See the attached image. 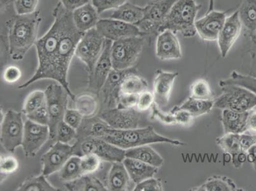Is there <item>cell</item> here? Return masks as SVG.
Listing matches in <instances>:
<instances>
[{
  "mask_svg": "<svg viewBox=\"0 0 256 191\" xmlns=\"http://www.w3.org/2000/svg\"><path fill=\"white\" fill-rule=\"evenodd\" d=\"M150 108V120H156L160 121L162 124L166 125L176 124L174 114L171 112H164L162 110V108L155 103H154Z\"/></svg>",
  "mask_w": 256,
  "mask_h": 191,
  "instance_id": "obj_43",
  "label": "cell"
},
{
  "mask_svg": "<svg viewBox=\"0 0 256 191\" xmlns=\"http://www.w3.org/2000/svg\"><path fill=\"white\" fill-rule=\"evenodd\" d=\"M96 29L104 38L112 42L128 37L143 36L136 24L111 18H100Z\"/></svg>",
  "mask_w": 256,
  "mask_h": 191,
  "instance_id": "obj_12",
  "label": "cell"
},
{
  "mask_svg": "<svg viewBox=\"0 0 256 191\" xmlns=\"http://www.w3.org/2000/svg\"><path fill=\"white\" fill-rule=\"evenodd\" d=\"M190 96L198 100H213L210 84L208 81L204 79H198L190 86Z\"/></svg>",
  "mask_w": 256,
  "mask_h": 191,
  "instance_id": "obj_39",
  "label": "cell"
},
{
  "mask_svg": "<svg viewBox=\"0 0 256 191\" xmlns=\"http://www.w3.org/2000/svg\"><path fill=\"white\" fill-rule=\"evenodd\" d=\"M193 191H242L236 184L227 176H213L198 187L190 188Z\"/></svg>",
  "mask_w": 256,
  "mask_h": 191,
  "instance_id": "obj_31",
  "label": "cell"
},
{
  "mask_svg": "<svg viewBox=\"0 0 256 191\" xmlns=\"http://www.w3.org/2000/svg\"><path fill=\"white\" fill-rule=\"evenodd\" d=\"M113 42L106 39L104 50L98 60L92 74L89 76V88L100 94L102 87L112 70L113 64L111 59V46Z\"/></svg>",
  "mask_w": 256,
  "mask_h": 191,
  "instance_id": "obj_17",
  "label": "cell"
},
{
  "mask_svg": "<svg viewBox=\"0 0 256 191\" xmlns=\"http://www.w3.org/2000/svg\"><path fill=\"white\" fill-rule=\"evenodd\" d=\"M112 10L108 18L130 24H136L145 17V8L127 2Z\"/></svg>",
  "mask_w": 256,
  "mask_h": 191,
  "instance_id": "obj_28",
  "label": "cell"
},
{
  "mask_svg": "<svg viewBox=\"0 0 256 191\" xmlns=\"http://www.w3.org/2000/svg\"><path fill=\"white\" fill-rule=\"evenodd\" d=\"M248 112H238L230 110H222L221 122L225 134H242L246 131Z\"/></svg>",
  "mask_w": 256,
  "mask_h": 191,
  "instance_id": "obj_25",
  "label": "cell"
},
{
  "mask_svg": "<svg viewBox=\"0 0 256 191\" xmlns=\"http://www.w3.org/2000/svg\"><path fill=\"white\" fill-rule=\"evenodd\" d=\"M202 4L195 0H178L171 9L159 29V34L170 30L186 38H192L197 34L195 22Z\"/></svg>",
  "mask_w": 256,
  "mask_h": 191,
  "instance_id": "obj_4",
  "label": "cell"
},
{
  "mask_svg": "<svg viewBox=\"0 0 256 191\" xmlns=\"http://www.w3.org/2000/svg\"><path fill=\"white\" fill-rule=\"evenodd\" d=\"M242 25L238 10L226 18L224 24L218 34V42L221 56L225 58L240 36Z\"/></svg>",
  "mask_w": 256,
  "mask_h": 191,
  "instance_id": "obj_18",
  "label": "cell"
},
{
  "mask_svg": "<svg viewBox=\"0 0 256 191\" xmlns=\"http://www.w3.org/2000/svg\"><path fill=\"white\" fill-rule=\"evenodd\" d=\"M39 0H16L14 3L17 15H29L37 11Z\"/></svg>",
  "mask_w": 256,
  "mask_h": 191,
  "instance_id": "obj_44",
  "label": "cell"
},
{
  "mask_svg": "<svg viewBox=\"0 0 256 191\" xmlns=\"http://www.w3.org/2000/svg\"><path fill=\"white\" fill-rule=\"evenodd\" d=\"M74 146L56 142L50 150L41 158L43 166L42 174L46 176L59 172L70 158L74 156Z\"/></svg>",
  "mask_w": 256,
  "mask_h": 191,
  "instance_id": "obj_13",
  "label": "cell"
},
{
  "mask_svg": "<svg viewBox=\"0 0 256 191\" xmlns=\"http://www.w3.org/2000/svg\"><path fill=\"white\" fill-rule=\"evenodd\" d=\"M148 83L138 74H128L122 80L120 87L121 94H137L148 90Z\"/></svg>",
  "mask_w": 256,
  "mask_h": 191,
  "instance_id": "obj_34",
  "label": "cell"
},
{
  "mask_svg": "<svg viewBox=\"0 0 256 191\" xmlns=\"http://www.w3.org/2000/svg\"><path fill=\"white\" fill-rule=\"evenodd\" d=\"M90 0H60L62 6L72 12L80 6L90 3Z\"/></svg>",
  "mask_w": 256,
  "mask_h": 191,
  "instance_id": "obj_56",
  "label": "cell"
},
{
  "mask_svg": "<svg viewBox=\"0 0 256 191\" xmlns=\"http://www.w3.org/2000/svg\"><path fill=\"white\" fill-rule=\"evenodd\" d=\"M122 162L134 185L152 178L159 170L158 168L132 158H126Z\"/></svg>",
  "mask_w": 256,
  "mask_h": 191,
  "instance_id": "obj_23",
  "label": "cell"
},
{
  "mask_svg": "<svg viewBox=\"0 0 256 191\" xmlns=\"http://www.w3.org/2000/svg\"><path fill=\"white\" fill-rule=\"evenodd\" d=\"M106 40L95 28L84 32L76 46L75 56L85 64L90 76L104 50Z\"/></svg>",
  "mask_w": 256,
  "mask_h": 191,
  "instance_id": "obj_9",
  "label": "cell"
},
{
  "mask_svg": "<svg viewBox=\"0 0 256 191\" xmlns=\"http://www.w3.org/2000/svg\"><path fill=\"white\" fill-rule=\"evenodd\" d=\"M144 37L158 36L160 26L148 18H144L136 24Z\"/></svg>",
  "mask_w": 256,
  "mask_h": 191,
  "instance_id": "obj_45",
  "label": "cell"
},
{
  "mask_svg": "<svg viewBox=\"0 0 256 191\" xmlns=\"http://www.w3.org/2000/svg\"><path fill=\"white\" fill-rule=\"evenodd\" d=\"M138 98V95L137 94H125L120 93L116 107L126 109L136 108Z\"/></svg>",
  "mask_w": 256,
  "mask_h": 191,
  "instance_id": "obj_52",
  "label": "cell"
},
{
  "mask_svg": "<svg viewBox=\"0 0 256 191\" xmlns=\"http://www.w3.org/2000/svg\"><path fill=\"white\" fill-rule=\"evenodd\" d=\"M80 162V156H72L60 170V180L62 182L66 183L76 180L82 176Z\"/></svg>",
  "mask_w": 256,
  "mask_h": 191,
  "instance_id": "obj_35",
  "label": "cell"
},
{
  "mask_svg": "<svg viewBox=\"0 0 256 191\" xmlns=\"http://www.w3.org/2000/svg\"><path fill=\"white\" fill-rule=\"evenodd\" d=\"M156 55L160 60H179L182 58L180 44L176 34L166 30L158 34Z\"/></svg>",
  "mask_w": 256,
  "mask_h": 191,
  "instance_id": "obj_20",
  "label": "cell"
},
{
  "mask_svg": "<svg viewBox=\"0 0 256 191\" xmlns=\"http://www.w3.org/2000/svg\"><path fill=\"white\" fill-rule=\"evenodd\" d=\"M24 124L22 114L12 110L6 112L1 120L0 141L6 151L14 152L16 148L22 146Z\"/></svg>",
  "mask_w": 256,
  "mask_h": 191,
  "instance_id": "obj_10",
  "label": "cell"
},
{
  "mask_svg": "<svg viewBox=\"0 0 256 191\" xmlns=\"http://www.w3.org/2000/svg\"><path fill=\"white\" fill-rule=\"evenodd\" d=\"M248 36L250 45H249L246 53L249 54L250 60V74H249L256 78V32Z\"/></svg>",
  "mask_w": 256,
  "mask_h": 191,
  "instance_id": "obj_51",
  "label": "cell"
},
{
  "mask_svg": "<svg viewBox=\"0 0 256 191\" xmlns=\"http://www.w3.org/2000/svg\"><path fill=\"white\" fill-rule=\"evenodd\" d=\"M154 103L153 92L146 90L138 95L136 108L139 112H144L151 108Z\"/></svg>",
  "mask_w": 256,
  "mask_h": 191,
  "instance_id": "obj_50",
  "label": "cell"
},
{
  "mask_svg": "<svg viewBox=\"0 0 256 191\" xmlns=\"http://www.w3.org/2000/svg\"><path fill=\"white\" fill-rule=\"evenodd\" d=\"M146 43L143 36H132L113 42L111 59L113 68L127 70L134 67Z\"/></svg>",
  "mask_w": 256,
  "mask_h": 191,
  "instance_id": "obj_6",
  "label": "cell"
},
{
  "mask_svg": "<svg viewBox=\"0 0 256 191\" xmlns=\"http://www.w3.org/2000/svg\"><path fill=\"white\" fill-rule=\"evenodd\" d=\"M214 0H209V6L208 11L206 12L207 13L210 12L211 11L214 10Z\"/></svg>",
  "mask_w": 256,
  "mask_h": 191,
  "instance_id": "obj_60",
  "label": "cell"
},
{
  "mask_svg": "<svg viewBox=\"0 0 256 191\" xmlns=\"http://www.w3.org/2000/svg\"><path fill=\"white\" fill-rule=\"evenodd\" d=\"M16 0H1L0 4H1V12H4L8 10V8L12 4L14 3Z\"/></svg>",
  "mask_w": 256,
  "mask_h": 191,
  "instance_id": "obj_59",
  "label": "cell"
},
{
  "mask_svg": "<svg viewBox=\"0 0 256 191\" xmlns=\"http://www.w3.org/2000/svg\"><path fill=\"white\" fill-rule=\"evenodd\" d=\"M214 104V100H202L190 96L180 106H174L172 110H185L197 118L210 112Z\"/></svg>",
  "mask_w": 256,
  "mask_h": 191,
  "instance_id": "obj_32",
  "label": "cell"
},
{
  "mask_svg": "<svg viewBox=\"0 0 256 191\" xmlns=\"http://www.w3.org/2000/svg\"><path fill=\"white\" fill-rule=\"evenodd\" d=\"M132 190L162 191L164 190V187H162V180L152 177V178L146 179V180L136 184Z\"/></svg>",
  "mask_w": 256,
  "mask_h": 191,
  "instance_id": "obj_47",
  "label": "cell"
},
{
  "mask_svg": "<svg viewBox=\"0 0 256 191\" xmlns=\"http://www.w3.org/2000/svg\"><path fill=\"white\" fill-rule=\"evenodd\" d=\"M248 162L252 165L254 170L256 173V145L251 146L246 152Z\"/></svg>",
  "mask_w": 256,
  "mask_h": 191,
  "instance_id": "obj_58",
  "label": "cell"
},
{
  "mask_svg": "<svg viewBox=\"0 0 256 191\" xmlns=\"http://www.w3.org/2000/svg\"><path fill=\"white\" fill-rule=\"evenodd\" d=\"M240 144L244 152L248 150L251 146L256 145V134H246V132L238 134Z\"/></svg>",
  "mask_w": 256,
  "mask_h": 191,
  "instance_id": "obj_55",
  "label": "cell"
},
{
  "mask_svg": "<svg viewBox=\"0 0 256 191\" xmlns=\"http://www.w3.org/2000/svg\"><path fill=\"white\" fill-rule=\"evenodd\" d=\"M26 116L28 120L38 123V124L48 126V123H50V116H48V107H46V104H44L43 106L40 107L39 108L34 111V112L28 114Z\"/></svg>",
  "mask_w": 256,
  "mask_h": 191,
  "instance_id": "obj_48",
  "label": "cell"
},
{
  "mask_svg": "<svg viewBox=\"0 0 256 191\" xmlns=\"http://www.w3.org/2000/svg\"><path fill=\"white\" fill-rule=\"evenodd\" d=\"M50 137V127L28 120L24 123L22 146L26 157L36 154Z\"/></svg>",
  "mask_w": 256,
  "mask_h": 191,
  "instance_id": "obj_11",
  "label": "cell"
},
{
  "mask_svg": "<svg viewBox=\"0 0 256 191\" xmlns=\"http://www.w3.org/2000/svg\"><path fill=\"white\" fill-rule=\"evenodd\" d=\"M134 73L138 74V70L134 67L127 70L113 68L110 72L100 92L102 94L104 104L108 109L116 108L121 83L128 74Z\"/></svg>",
  "mask_w": 256,
  "mask_h": 191,
  "instance_id": "obj_15",
  "label": "cell"
},
{
  "mask_svg": "<svg viewBox=\"0 0 256 191\" xmlns=\"http://www.w3.org/2000/svg\"><path fill=\"white\" fill-rule=\"evenodd\" d=\"M127 0H92L99 14L107 10H114L126 3Z\"/></svg>",
  "mask_w": 256,
  "mask_h": 191,
  "instance_id": "obj_46",
  "label": "cell"
},
{
  "mask_svg": "<svg viewBox=\"0 0 256 191\" xmlns=\"http://www.w3.org/2000/svg\"><path fill=\"white\" fill-rule=\"evenodd\" d=\"M54 22L44 36L36 44L38 66L30 80L18 86V88L28 87L34 82L54 78V71L60 46V40L67 25L72 20V12L59 2L52 11Z\"/></svg>",
  "mask_w": 256,
  "mask_h": 191,
  "instance_id": "obj_1",
  "label": "cell"
},
{
  "mask_svg": "<svg viewBox=\"0 0 256 191\" xmlns=\"http://www.w3.org/2000/svg\"><path fill=\"white\" fill-rule=\"evenodd\" d=\"M178 0H152L145 8V17L160 26L171 9Z\"/></svg>",
  "mask_w": 256,
  "mask_h": 191,
  "instance_id": "obj_26",
  "label": "cell"
},
{
  "mask_svg": "<svg viewBox=\"0 0 256 191\" xmlns=\"http://www.w3.org/2000/svg\"><path fill=\"white\" fill-rule=\"evenodd\" d=\"M178 76V72H169L158 69L154 80L153 94L154 103L160 108L169 104L174 80Z\"/></svg>",
  "mask_w": 256,
  "mask_h": 191,
  "instance_id": "obj_19",
  "label": "cell"
},
{
  "mask_svg": "<svg viewBox=\"0 0 256 191\" xmlns=\"http://www.w3.org/2000/svg\"><path fill=\"white\" fill-rule=\"evenodd\" d=\"M170 112L174 114L176 124L188 126L192 124L194 118L188 112L182 110H171Z\"/></svg>",
  "mask_w": 256,
  "mask_h": 191,
  "instance_id": "obj_54",
  "label": "cell"
},
{
  "mask_svg": "<svg viewBox=\"0 0 256 191\" xmlns=\"http://www.w3.org/2000/svg\"><path fill=\"white\" fill-rule=\"evenodd\" d=\"M20 168V162L12 154H2L0 159L1 176H11L16 173Z\"/></svg>",
  "mask_w": 256,
  "mask_h": 191,
  "instance_id": "obj_42",
  "label": "cell"
},
{
  "mask_svg": "<svg viewBox=\"0 0 256 191\" xmlns=\"http://www.w3.org/2000/svg\"><path fill=\"white\" fill-rule=\"evenodd\" d=\"M81 157V168L84 174H90L96 173L102 166L101 158L93 154H88Z\"/></svg>",
  "mask_w": 256,
  "mask_h": 191,
  "instance_id": "obj_41",
  "label": "cell"
},
{
  "mask_svg": "<svg viewBox=\"0 0 256 191\" xmlns=\"http://www.w3.org/2000/svg\"><path fill=\"white\" fill-rule=\"evenodd\" d=\"M242 27L246 34L251 36L256 32V0H243L238 10Z\"/></svg>",
  "mask_w": 256,
  "mask_h": 191,
  "instance_id": "obj_29",
  "label": "cell"
},
{
  "mask_svg": "<svg viewBox=\"0 0 256 191\" xmlns=\"http://www.w3.org/2000/svg\"><path fill=\"white\" fill-rule=\"evenodd\" d=\"M46 104L45 92L42 90H34L28 96L23 104L22 113L26 116L34 112L40 107Z\"/></svg>",
  "mask_w": 256,
  "mask_h": 191,
  "instance_id": "obj_38",
  "label": "cell"
},
{
  "mask_svg": "<svg viewBox=\"0 0 256 191\" xmlns=\"http://www.w3.org/2000/svg\"><path fill=\"white\" fill-rule=\"evenodd\" d=\"M67 190L71 191H106L108 190L96 176L84 174L73 181L64 183Z\"/></svg>",
  "mask_w": 256,
  "mask_h": 191,
  "instance_id": "obj_30",
  "label": "cell"
},
{
  "mask_svg": "<svg viewBox=\"0 0 256 191\" xmlns=\"http://www.w3.org/2000/svg\"><path fill=\"white\" fill-rule=\"evenodd\" d=\"M74 148V155L82 156L88 154L98 156L108 162H122L126 158L125 150L95 137L78 139Z\"/></svg>",
  "mask_w": 256,
  "mask_h": 191,
  "instance_id": "obj_7",
  "label": "cell"
},
{
  "mask_svg": "<svg viewBox=\"0 0 256 191\" xmlns=\"http://www.w3.org/2000/svg\"><path fill=\"white\" fill-rule=\"evenodd\" d=\"M46 104L48 107L51 139L54 138L58 125L64 120L65 112L68 109L70 95L66 88L60 83L51 84L46 90Z\"/></svg>",
  "mask_w": 256,
  "mask_h": 191,
  "instance_id": "obj_8",
  "label": "cell"
},
{
  "mask_svg": "<svg viewBox=\"0 0 256 191\" xmlns=\"http://www.w3.org/2000/svg\"><path fill=\"white\" fill-rule=\"evenodd\" d=\"M246 131L250 134H256V110H251L248 112L246 120Z\"/></svg>",
  "mask_w": 256,
  "mask_h": 191,
  "instance_id": "obj_57",
  "label": "cell"
},
{
  "mask_svg": "<svg viewBox=\"0 0 256 191\" xmlns=\"http://www.w3.org/2000/svg\"><path fill=\"white\" fill-rule=\"evenodd\" d=\"M76 130L70 126L64 120L58 125L54 140L68 144L74 139L78 138Z\"/></svg>",
  "mask_w": 256,
  "mask_h": 191,
  "instance_id": "obj_40",
  "label": "cell"
},
{
  "mask_svg": "<svg viewBox=\"0 0 256 191\" xmlns=\"http://www.w3.org/2000/svg\"><path fill=\"white\" fill-rule=\"evenodd\" d=\"M226 84H235L248 88L256 94V78L250 74H244L238 72H232L229 78L221 80L218 83L220 86Z\"/></svg>",
  "mask_w": 256,
  "mask_h": 191,
  "instance_id": "obj_36",
  "label": "cell"
},
{
  "mask_svg": "<svg viewBox=\"0 0 256 191\" xmlns=\"http://www.w3.org/2000/svg\"><path fill=\"white\" fill-rule=\"evenodd\" d=\"M140 112L136 108L108 109L100 114V118L112 129L130 130L138 128Z\"/></svg>",
  "mask_w": 256,
  "mask_h": 191,
  "instance_id": "obj_14",
  "label": "cell"
},
{
  "mask_svg": "<svg viewBox=\"0 0 256 191\" xmlns=\"http://www.w3.org/2000/svg\"><path fill=\"white\" fill-rule=\"evenodd\" d=\"M239 134H225L216 139L217 145L226 154L232 156V166L239 169L248 160L246 152H244L240 144Z\"/></svg>",
  "mask_w": 256,
  "mask_h": 191,
  "instance_id": "obj_21",
  "label": "cell"
},
{
  "mask_svg": "<svg viewBox=\"0 0 256 191\" xmlns=\"http://www.w3.org/2000/svg\"><path fill=\"white\" fill-rule=\"evenodd\" d=\"M99 14L92 4H84L72 12V18L76 29L85 32L95 28L100 20Z\"/></svg>",
  "mask_w": 256,
  "mask_h": 191,
  "instance_id": "obj_22",
  "label": "cell"
},
{
  "mask_svg": "<svg viewBox=\"0 0 256 191\" xmlns=\"http://www.w3.org/2000/svg\"><path fill=\"white\" fill-rule=\"evenodd\" d=\"M112 163L107 177V188L112 191L130 190L132 181L124 164L122 162Z\"/></svg>",
  "mask_w": 256,
  "mask_h": 191,
  "instance_id": "obj_24",
  "label": "cell"
},
{
  "mask_svg": "<svg viewBox=\"0 0 256 191\" xmlns=\"http://www.w3.org/2000/svg\"><path fill=\"white\" fill-rule=\"evenodd\" d=\"M226 14L227 12L214 10L196 20L195 28L200 38L204 41L218 40L226 20Z\"/></svg>",
  "mask_w": 256,
  "mask_h": 191,
  "instance_id": "obj_16",
  "label": "cell"
},
{
  "mask_svg": "<svg viewBox=\"0 0 256 191\" xmlns=\"http://www.w3.org/2000/svg\"><path fill=\"white\" fill-rule=\"evenodd\" d=\"M124 150L152 144L166 143L176 146H184V142L158 134L151 126L130 130H115L109 128L104 136L100 138Z\"/></svg>",
  "mask_w": 256,
  "mask_h": 191,
  "instance_id": "obj_3",
  "label": "cell"
},
{
  "mask_svg": "<svg viewBox=\"0 0 256 191\" xmlns=\"http://www.w3.org/2000/svg\"><path fill=\"white\" fill-rule=\"evenodd\" d=\"M84 117L76 109H67L64 116V120L70 126L78 130L83 122Z\"/></svg>",
  "mask_w": 256,
  "mask_h": 191,
  "instance_id": "obj_49",
  "label": "cell"
},
{
  "mask_svg": "<svg viewBox=\"0 0 256 191\" xmlns=\"http://www.w3.org/2000/svg\"><path fill=\"white\" fill-rule=\"evenodd\" d=\"M41 22L39 10L32 14L16 15L6 22L8 50L12 59L22 60L28 51L36 45Z\"/></svg>",
  "mask_w": 256,
  "mask_h": 191,
  "instance_id": "obj_2",
  "label": "cell"
},
{
  "mask_svg": "<svg viewBox=\"0 0 256 191\" xmlns=\"http://www.w3.org/2000/svg\"><path fill=\"white\" fill-rule=\"evenodd\" d=\"M125 156L126 158L141 160L158 168L164 164V160L160 154L148 145L127 149L125 150Z\"/></svg>",
  "mask_w": 256,
  "mask_h": 191,
  "instance_id": "obj_27",
  "label": "cell"
},
{
  "mask_svg": "<svg viewBox=\"0 0 256 191\" xmlns=\"http://www.w3.org/2000/svg\"><path fill=\"white\" fill-rule=\"evenodd\" d=\"M22 71L16 66L11 65L6 68L4 71L3 78L4 82L8 84H14L22 78Z\"/></svg>",
  "mask_w": 256,
  "mask_h": 191,
  "instance_id": "obj_53",
  "label": "cell"
},
{
  "mask_svg": "<svg viewBox=\"0 0 256 191\" xmlns=\"http://www.w3.org/2000/svg\"><path fill=\"white\" fill-rule=\"evenodd\" d=\"M220 88L222 93L214 100L215 108L248 112L256 106V94L248 88L235 84H226Z\"/></svg>",
  "mask_w": 256,
  "mask_h": 191,
  "instance_id": "obj_5",
  "label": "cell"
},
{
  "mask_svg": "<svg viewBox=\"0 0 256 191\" xmlns=\"http://www.w3.org/2000/svg\"><path fill=\"white\" fill-rule=\"evenodd\" d=\"M75 109L85 118H94L98 111L99 104L95 96L82 94L76 96L74 100Z\"/></svg>",
  "mask_w": 256,
  "mask_h": 191,
  "instance_id": "obj_33",
  "label": "cell"
},
{
  "mask_svg": "<svg viewBox=\"0 0 256 191\" xmlns=\"http://www.w3.org/2000/svg\"><path fill=\"white\" fill-rule=\"evenodd\" d=\"M18 191H58L59 188L53 187L46 180L44 174L38 176H32L27 178L20 184L18 188Z\"/></svg>",
  "mask_w": 256,
  "mask_h": 191,
  "instance_id": "obj_37",
  "label": "cell"
}]
</instances>
